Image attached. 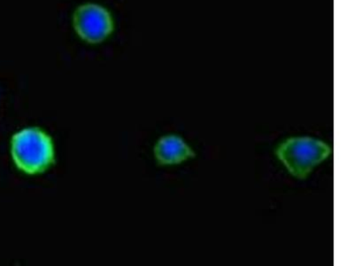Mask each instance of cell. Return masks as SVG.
<instances>
[{"mask_svg":"<svg viewBox=\"0 0 354 266\" xmlns=\"http://www.w3.org/2000/svg\"><path fill=\"white\" fill-rule=\"evenodd\" d=\"M11 154L15 166L28 175L44 173L55 163L52 138L37 127L15 133L11 139Z\"/></svg>","mask_w":354,"mask_h":266,"instance_id":"1","label":"cell"},{"mask_svg":"<svg viewBox=\"0 0 354 266\" xmlns=\"http://www.w3.org/2000/svg\"><path fill=\"white\" fill-rule=\"evenodd\" d=\"M276 154L294 177L306 179L315 166L330 157L331 148L318 139L290 138L278 145Z\"/></svg>","mask_w":354,"mask_h":266,"instance_id":"2","label":"cell"},{"mask_svg":"<svg viewBox=\"0 0 354 266\" xmlns=\"http://www.w3.org/2000/svg\"><path fill=\"white\" fill-rule=\"evenodd\" d=\"M73 28L85 43H103L115 31L112 12L97 3L88 2L78 6L72 17Z\"/></svg>","mask_w":354,"mask_h":266,"instance_id":"3","label":"cell"},{"mask_svg":"<svg viewBox=\"0 0 354 266\" xmlns=\"http://www.w3.org/2000/svg\"><path fill=\"white\" fill-rule=\"evenodd\" d=\"M154 157L160 166H175L194 158L195 153L179 136L167 135L155 145Z\"/></svg>","mask_w":354,"mask_h":266,"instance_id":"4","label":"cell"}]
</instances>
